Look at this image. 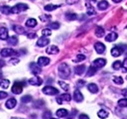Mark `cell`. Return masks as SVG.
<instances>
[{
	"mask_svg": "<svg viewBox=\"0 0 127 119\" xmlns=\"http://www.w3.org/2000/svg\"><path fill=\"white\" fill-rule=\"evenodd\" d=\"M58 72L61 78L66 79L70 75V68L66 63H61L58 67Z\"/></svg>",
	"mask_w": 127,
	"mask_h": 119,
	"instance_id": "6da1fadb",
	"label": "cell"
},
{
	"mask_svg": "<svg viewBox=\"0 0 127 119\" xmlns=\"http://www.w3.org/2000/svg\"><path fill=\"white\" fill-rule=\"evenodd\" d=\"M28 9V6L26 3H18L11 8V13L13 14H19L22 11H26Z\"/></svg>",
	"mask_w": 127,
	"mask_h": 119,
	"instance_id": "7a4b0ae2",
	"label": "cell"
},
{
	"mask_svg": "<svg viewBox=\"0 0 127 119\" xmlns=\"http://www.w3.org/2000/svg\"><path fill=\"white\" fill-rule=\"evenodd\" d=\"M23 86H24V84L22 83L15 82V83H14V85L12 86V89H11L12 93H14L15 94H21V92L23 91Z\"/></svg>",
	"mask_w": 127,
	"mask_h": 119,
	"instance_id": "3957f363",
	"label": "cell"
},
{
	"mask_svg": "<svg viewBox=\"0 0 127 119\" xmlns=\"http://www.w3.org/2000/svg\"><path fill=\"white\" fill-rule=\"evenodd\" d=\"M42 92L48 95H55V94H58L59 91L58 89L52 87V86H46L42 89Z\"/></svg>",
	"mask_w": 127,
	"mask_h": 119,
	"instance_id": "277c9868",
	"label": "cell"
},
{
	"mask_svg": "<svg viewBox=\"0 0 127 119\" xmlns=\"http://www.w3.org/2000/svg\"><path fill=\"white\" fill-rule=\"evenodd\" d=\"M18 53L16 52L15 50H12V49L10 48H4L3 49V50H1V52H0V55H1L2 57H9V56H11V55H17Z\"/></svg>",
	"mask_w": 127,
	"mask_h": 119,
	"instance_id": "5b68a950",
	"label": "cell"
},
{
	"mask_svg": "<svg viewBox=\"0 0 127 119\" xmlns=\"http://www.w3.org/2000/svg\"><path fill=\"white\" fill-rule=\"evenodd\" d=\"M30 69L34 75H38L42 72V69H41L40 65L38 64H36V63H34V62L30 64Z\"/></svg>",
	"mask_w": 127,
	"mask_h": 119,
	"instance_id": "8992f818",
	"label": "cell"
},
{
	"mask_svg": "<svg viewBox=\"0 0 127 119\" xmlns=\"http://www.w3.org/2000/svg\"><path fill=\"white\" fill-rule=\"evenodd\" d=\"M71 100V96L69 94H63L61 95H59V97H57V102L59 104H62L63 101H69Z\"/></svg>",
	"mask_w": 127,
	"mask_h": 119,
	"instance_id": "52a82bcc",
	"label": "cell"
},
{
	"mask_svg": "<svg viewBox=\"0 0 127 119\" xmlns=\"http://www.w3.org/2000/svg\"><path fill=\"white\" fill-rule=\"evenodd\" d=\"M94 48H95V50H96V51H97V54H100V55L103 54L104 51H105V50H106L105 45L103 44L102 43H100V42L96 43L95 45H94Z\"/></svg>",
	"mask_w": 127,
	"mask_h": 119,
	"instance_id": "ba28073f",
	"label": "cell"
},
{
	"mask_svg": "<svg viewBox=\"0 0 127 119\" xmlns=\"http://www.w3.org/2000/svg\"><path fill=\"white\" fill-rule=\"evenodd\" d=\"M59 50L57 46H55V45H50V46H48L47 48L46 53L48 55H56L59 53Z\"/></svg>",
	"mask_w": 127,
	"mask_h": 119,
	"instance_id": "9c48e42d",
	"label": "cell"
},
{
	"mask_svg": "<svg viewBox=\"0 0 127 119\" xmlns=\"http://www.w3.org/2000/svg\"><path fill=\"white\" fill-rule=\"evenodd\" d=\"M105 64H106V60L104 59H97L93 63V65L95 67H97V68H102V67H103L105 65Z\"/></svg>",
	"mask_w": 127,
	"mask_h": 119,
	"instance_id": "30bf717a",
	"label": "cell"
},
{
	"mask_svg": "<svg viewBox=\"0 0 127 119\" xmlns=\"http://www.w3.org/2000/svg\"><path fill=\"white\" fill-rule=\"evenodd\" d=\"M49 43H50V40H49L48 38H45V36H44V37H42V38H40L39 39L37 40L36 44L39 47H44V46H47Z\"/></svg>",
	"mask_w": 127,
	"mask_h": 119,
	"instance_id": "8fae6325",
	"label": "cell"
},
{
	"mask_svg": "<svg viewBox=\"0 0 127 119\" xmlns=\"http://www.w3.org/2000/svg\"><path fill=\"white\" fill-rule=\"evenodd\" d=\"M29 83L31 85L40 86L42 83V78H40L39 77H32V78L29 80Z\"/></svg>",
	"mask_w": 127,
	"mask_h": 119,
	"instance_id": "7c38bea8",
	"label": "cell"
},
{
	"mask_svg": "<svg viewBox=\"0 0 127 119\" xmlns=\"http://www.w3.org/2000/svg\"><path fill=\"white\" fill-rule=\"evenodd\" d=\"M17 104V100H16L15 98H10L9 100H8L5 103V106L8 109H13L14 107L16 106Z\"/></svg>",
	"mask_w": 127,
	"mask_h": 119,
	"instance_id": "4fadbf2b",
	"label": "cell"
},
{
	"mask_svg": "<svg viewBox=\"0 0 127 119\" xmlns=\"http://www.w3.org/2000/svg\"><path fill=\"white\" fill-rule=\"evenodd\" d=\"M50 62V59L48 57H40L37 60V64L40 66H45V65H48Z\"/></svg>",
	"mask_w": 127,
	"mask_h": 119,
	"instance_id": "5bb4252c",
	"label": "cell"
},
{
	"mask_svg": "<svg viewBox=\"0 0 127 119\" xmlns=\"http://www.w3.org/2000/svg\"><path fill=\"white\" fill-rule=\"evenodd\" d=\"M9 38V33H8V30L5 27L0 28V39L1 40H7Z\"/></svg>",
	"mask_w": 127,
	"mask_h": 119,
	"instance_id": "9a60e30c",
	"label": "cell"
},
{
	"mask_svg": "<svg viewBox=\"0 0 127 119\" xmlns=\"http://www.w3.org/2000/svg\"><path fill=\"white\" fill-rule=\"evenodd\" d=\"M74 99L76 102H81L83 100V95L81 93V91L80 90H75V92H74Z\"/></svg>",
	"mask_w": 127,
	"mask_h": 119,
	"instance_id": "2e32d148",
	"label": "cell"
},
{
	"mask_svg": "<svg viewBox=\"0 0 127 119\" xmlns=\"http://www.w3.org/2000/svg\"><path fill=\"white\" fill-rule=\"evenodd\" d=\"M118 38V35L115 32H110L109 34H108L107 36L105 37V40L107 42H114Z\"/></svg>",
	"mask_w": 127,
	"mask_h": 119,
	"instance_id": "e0dca14e",
	"label": "cell"
},
{
	"mask_svg": "<svg viewBox=\"0 0 127 119\" xmlns=\"http://www.w3.org/2000/svg\"><path fill=\"white\" fill-rule=\"evenodd\" d=\"M86 70V65H80L75 67V72L76 75H81L84 73Z\"/></svg>",
	"mask_w": 127,
	"mask_h": 119,
	"instance_id": "ac0fdd59",
	"label": "cell"
},
{
	"mask_svg": "<svg viewBox=\"0 0 127 119\" xmlns=\"http://www.w3.org/2000/svg\"><path fill=\"white\" fill-rule=\"evenodd\" d=\"M111 55L114 57H118L122 55V50L119 47H114L111 50Z\"/></svg>",
	"mask_w": 127,
	"mask_h": 119,
	"instance_id": "d6986e66",
	"label": "cell"
},
{
	"mask_svg": "<svg viewBox=\"0 0 127 119\" xmlns=\"http://www.w3.org/2000/svg\"><path fill=\"white\" fill-rule=\"evenodd\" d=\"M69 114L68 111L65 109H59L56 112V116L58 118H64V117H67Z\"/></svg>",
	"mask_w": 127,
	"mask_h": 119,
	"instance_id": "ffe728a7",
	"label": "cell"
},
{
	"mask_svg": "<svg viewBox=\"0 0 127 119\" xmlns=\"http://www.w3.org/2000/svg\"><path fill=\"white\" fill-rule=\"evenodd\" d=\"M87 89L93 94H97L98 92V87L95 83H89V84L87 85Z\"/></svg>",
	"mask_w": 127,
	"mask_h": 119,
	"instance_id": "44dd1931",
	"label": "cell"
},
{
	"mask_svg": "<svg viewBox=\"0 0 127 119\" xmlns=\"http://www.w3.org/2000/svg\"><path fill=\"white\" fill-rule=\"evenodd\" d=\"M36 24H37V22H36V20L33 19V18L28 19L26 22V26H27V27H31V28L35 27V26H36Z\"/></svg>",
	"mask_w": 127,
	"mask_h": 119,
	"instance_id": "7402d4cb",
	"label": "cell"
},
{
	"mask_svg": "<svg viewBox=\"0 0 127 119\" xmlns=\"http://www.w3.org/2000/svg\"><path fill=\"white\" fill-rule=\"evenodd\" d=\"M97 8L98 9L100 10H104L106 9H108V3L107 1H105V0H103V1L99 2L97 4Z\"/></svg>",
	"mask_w": 127,
	"mask_h": 119,
	"instance_id": "603a6c76",
	"label": "cell"
},
{
	"mask_svg": "<svg viewBox=\"0 0 127 119\" xmlns=\"http://www.w3.org/2000/svg\"><path fill=\"white\" fill-rule=\"evenodd\" d=\"M104 33H105V32H104L103 27H101V26H98V27L96 28L95 34H96V36H97V38H102V37H103Z\"/></svg>",
	"mask_w": 127,
	"mask_h": 119,
	"instance_id": "cb8c5ba5",
	"label": "cell"
},
{
	"mask_svg": "<svg viewBox=\"0 0 127 119\" xmlns=\"http://www.w3.org/2000/svg\"><path fill=\"white\" fill-rule=\"evenodd\" d=\"M13 29L16 32V33H18V34L22 35V34L26 33V30L24 29V27H22V26H16V25L14 26Z\"/></svg>",
	"mask_w": 127,
	"mask_h": 119,
	"instance_id": "d4e9b609",
	"label": "cell"
},
{
	"mask_svg": "<svg viewBox=\"0 0 127 119\" xmlns=\"http://www.w3.org/2000/svg\"><path fill=\"white\" fill-rule=\"evenodd\" d=\"M7 42H8V44L12 45V46H15V45L17 44V43H18V38H16L15 36H12L8 38Z\"/></svg>",
	"mask_w": 127,
	"mask_h": 119,
	"instance_id": "484cf974",
	"label": "cell"
},
{
	"mask_svg": "<svg viewBox=\"0 0 127 119\" xmlns=\"http://www.w3.org/2000/svg\"><path fill=\"white\" fill-rule=\"evenodd\" d=\"M0 11H1V13L4 14V15H9V14L11 13V8L9 7V6L3 5L2 7H0Z\"/></svg>",
	"mask_w": 127,
	"mask_h": 119,
	"instance_id": "4316f807",
	"label": "cell"
},
{
	"mask_svg": "<svg viewBox=\"0 0 127 119\" xmlns=\"http://www.w3.org/2000/svg\"><path fill=\"white\" fill-rule=\"evenodd\" d=\"M97 67H95L94 65H91V66L89 67V69H88L87 71V77H92V76H93L94 74L96 73V71H97Z\"/></svg>",
	"mask_w": 127,
	"mask_h": 119,
	"instance_id": "83f0119b",
	"label": "cell"
},
{
	"mask_svg": "<svg viewBox=\"0 0 127 119\" xmlns=\"http://www.w3.org/2000/svg\"><path fill=\"white\" fill-rule=\"evenodd\" d=\"M9 86V81L8 79H1L0 80V87L3 89H8Z\"/></svg>",
	"mask_w": 127,
	"mask_h": 119,
	"instance_id": "f1b7e54d",
	"label": "cell"
},
{
	"mask_svg": "<svg viewBox=\"0 0 127 119\" xmlns=\"http://www.w3.org/2000/svg\"><path fill=\"white\" fill-rule=\"evenodd\" d=\"M59 7V5H54V4H47L46 6H44V9L46 11H53L55 10L56 9H58Z\"/></svg>",
	"mask_w": 127,
	"mask_h": 119,
	"instance_id": "f546056e",
	"label": "cell"
},
{
	"mask_svg": "<svg viewBox=\"0 0 127 119\" xmlns=\"http://www.w3.org/2000/svg\"><path fill=\"white\" fill-rule=\"evenodd\" d=\"M97 116L99 117L100 118H105L108 116V112L105 110H100L99 112H97Z\"/></svg>",
	"mask_w": 127,
	"mask_h": 119,
	"instance_id": "4dcf8cb0",
	"label": "cell"
},
{
	"mask_svg": "<svg viewBox=\"0 0 127 119\" xmlns=\"http://www.w3.org/2000/svg\"><path fill=\"white\" fill-rule=\"evenodd\" d=\"M87 15H93L96 14V11L95 9H93V7H92L91 5H89L87 3Z\"/></svg>",
	"mask_w": 127,
	"mask_h": 119,
	"instance_id": "1f68e13d",
	"label": "cell"
},
{
	"mask_svg": "<svg viewBox=\"0 0 127 119\" xmlns=\"http://www.w3.org/2000/svg\"><path fill=\"white\" fill-rule=\"evenodd\" d=\"M65 16H66L67 20H75L78 17L77 15H75V14H71V13H67Z\"/></svg>",
	"mask_w": 127,
	"mask_h": 119,
	"instance_id": "d6a6232c",
	"label": "cell"
},
{
	"mask_svg": "<svg viewBox=\"0 0 127 119\" xmlns=\"http://www.w3.org/2000/svg\"><path fill=\"white\" fill-rule=\"evenodd\" d=\"M118 105L120 107H127V99H121L118 101Z\"/></svg>",
	"mask_w": 127,
	"mask_h": 119,
	"instance_id": "836d02e7",
	"label": "cell"
},
{
	"mask_svg": "<svg viewBox=\"0 0 127 119\" xmlns=\"http://www.w3.org/2000/svg\"><path fill=\"white\" fill-rule=\"evenodd\" d=\"M121 67H122V63L120 60L114 61V64H113V68L114 70H119L120 68H121Z\"/></svg>",
	"mask_w": 127,
	"mask_h": 119,
	"instance_id": "e575fe53",
	"label": "cell"
},
{
	"mask_svg": "<svg viewBox=\"0 0 127 119\" xmlns=\"http://www.w3.org/2000/svg\"><path fill=\"white\" fill-rule=\"evenodd\" d=\"M113 81H114L116 84H123V83H124V80H123L121 77H114V78H113Z\"/></svg>",
	"mask_w": 127,
	"mask_h": 119,
	"instance_id": "d590c367",
	"label": "cell"
},
{
	"mask_svg": "<svg viewBox=\"0 0 127 119\" xmlns=\"http://www.w3.org/2000/svg\"><path fill=\"white\" fill-rule=\"evenodd\" d=\"M32 100V96L31 95H25L21 98V102L22 103H29Z\"/></svg>",
	"mask_w": 127,
	"mask_h": 119,
	"instance_id": "8d00e7d4",
	"label": "cell"
},
{
	"mask_svg": "<svg viewBox=\"0 0 127 119\" xmlns=\"http://www.w3.org/2000/svg\"><path fill=\"white\" fill-rule=\"evenodd\" d=\"M59 84L60 85V87L64 90V91H68L69 90V86L67 83H65L64 82H62V81H59Z\"/></svg>",
	"mask_w": 127,
	"mask_h": 119,
	"instance_id": "74e56055",
	"label": "cell"
},
{
	"mask_svg": "<svg viewBox=\"0 0 127 119\" xmlns=\"http://www.w3.org/2000/svg\"><path fill=\"white\" fill-rule=\"evenodd\" d=\"M48 27H50L51 29H58V28H59V24L58 23V22H53V23H50L48 24Z\"/></svg>",
	"mask_w": 127,
	"mask_h": 119,
	"instance_id": "f35d334b",
	"label": "cell"
},
{
	"mask_svg": "<svg viewBox=\"0 0 127 119\" xmlns=\"http://www.w3.org/2000/svg\"><path fill=\"white\" fill-rule=\"evenodd\" d=\"M42 34L45 37H48L52 34V32H51L50 29H48V28H47V29H43L42 31Z\"/></svg>",
	"mask_w": 127,
	"mask_h": 119,
	"instance_id": "ab89813d",
	"label": "cell"
},
{
	"mask_svg": "<svg viewBox=\"0 0 127 119\" xmlns=\"http://www.w3.org/2000/svg\"><path fill=\"white\" fill-rule=\"evenodd\" d=\"M86 59V56L83 55H78L76 56V59L75 60V61H76V62H81V61H83L85 60Z\"/></svg>",
	"mask_w": 127,
	"mask_h": 119,
	"instance_id": "60d3db41",
	"label": "cell"
},
{
	"mask_svg": "<svg viewBox=\"0 0 127 119\" xmlns=\"http://www.w3.org/2000/svg\"><path fill=\"white\" fill-rule=\"evenodd\" d=\"M122 70L124 72H127V58L125 59L122 63Z\"/></svg>",
	"mask_w": 127,
	"mask_h": 119,
	"instance_id": "b9f144b4",
	"label": "cell"
},
{
	"mask_svg": "<svg viewBox=\"0 0 127 119\" xmlns=\"http://www.w3.org/2000/svg\"><path fill=\"white\" fill-rule=\"evenodd\" d=\"M51 19V16L50 15H42V16H40V20H42V21H48V20H49Z\"/></svg>",
	"mask_w": 127,
	"mask_h": 119,
	"instance_id": "7bdbcfd3",
	"label": "cell"
},
{
	"mask_svg": "<svg viewBox=\"0 0 127 119\" xmlns=\"http://www.w3.org/2000/svg\"><path fill=\"white\" fill-rule=\"evenodd\" d=\"M8 96V94L6 92H3V91H0V100H3L6 98Z\"/></svg>",
	"mask_w": 127,
	"mask_h": 119,
	"instance_id": "ee69618b",
	"label": "cell"
},
{
	"mask_svg": "<svg viewBox=\"0 0 127 119\" xmlns=\"http://www.w3.org/2000/svg\"><path fill=\"white\" fill-rule=\"evenodd\" d=\"M51 117H52V113L49 112H46L43 115H42V118H51Z\"/></svg>",
	"mask_w": 127,
	"mask_h": 119,
	"instance_id": "f6af8a7d",
	"label": "cell"
},
{
	"mask_svg": "<svg viewBox=\"0 0 127 119\" xmlns=\"http://www.w3.org/2000/svg\"><path fill=\"white\" fill-rule=\"evenodd\" d=\"M79 0H66V3L68 4H75V3H78Z\"/></svg>",
	"mask_w": 127,
	"mask_h": 119,
	"instance_id": "bcb514c9",
	"label": "cell"
},
{
	"mask_svg": "<svg viewBox=\"0 0 127 119\" xmlns=\"http://www.w3.org/2000/svg\"><path fill=\"white\" fill-rule=\"evenodd\" d=\"M18 62H19V60L18 59H11L9 60V63H11V64H13V65L17 64Z\"/></svg>",
	"mask_w": 127,
	"mask_h": 119,
	"instance_id": "7dc6e473",
	"label": "cell"
},
{
	"mask_svg": "<svg viewBox=\"0 0 127 119\" xmlns=\"http://www.w3.org/2000/svg\"><path fill=\"white\" fill-rule=\"evenodd\" d=\"M27 37L29 38H36V34L31 32V33H27Z\"/></svg>",
	"mask_w": 127,
	"mask_h": 119,
	"instance_id": "c3c4849f",
	"label": "cell"
},
{
	"mask_svg": "<svg viewBox=\"0 0 127 119\" xmlns=\"http://www.w3.org/2000/svg\"><path fill=\"white\" fill-rule=\"evenodd\" d=\"M84 84H85V82L82 81V80H79V81L77 82V85H78L79 87H82Z\"/></svg>",
	"mask_w": 127,
	"mask_h": 119,
	"instance_id": "681fc988",
	"label": "cell"
},
{
	"mask_svg": "<svg viewBox=\"0 0 127 119\" xmlns=\"http://www.w3.org/2000/svg\"><path fill=\"white\" fill-rule=\"evenodd\" d=\"M4 65H5V62L3 61V60L0 59V68H1V67H3V66H4Z\"/></svg>",
	"mask_w": 127,
	"mask_h": 119,
	"instance_id": "f907efd6",
	"label": "cell"
},
{
	"mask_svg": "<svg viewBox=\"0 0 127 119\" xmlns=\"http://www.w3.org/2000/svg\"><path fill=\"white\" fill-rule=\"evenodd\" d=\"M79 118H81H81H88V116H87V115H84V114L81 115V116H80Z\"/></svg>",
	"mask_w": 127,
	"mask_h": 119,
	"instance_id": "816d5d0a",
	"label": "cell"
},
{
	"mask_svg": "<svg viewBox=\"0 0 127 119\" xmlns=\"http://www.w3.org/2000/svg\"><path fill=\"white\" fill-rule=\"evenodd\" d=\"M122 0H113V2H114V3H120Z\"/></svg>",
	"mask_w": 127,
	"mask_h": 119,
	"instance_id": "f5cc1de1",
	"label": "cell"
},
{
	"mask_svg": "<svg viewBox=\"0 0 127 119\" xmlns=\"http://www.w3.org/2000/svg\"><path fill=\"white\" fill-rule=\"evenodd\" d=\"M2 76H3V74H2V71H0V78H2Z\"/></svg>",
	"mask_w": 127,
	"mask_h": 119,
	"instance_id": "db71d44e",
	"label": "cell"
},
{
	"mask_svg": "<svg viewBox=\"0 0 127 119\" xmlns=\"http://www.w3.org/2000/svg\"><path fill=\"white\" fill-rule=\"evenodd\" d=\"M126 80H127V77H126Z\"/></svg>",
	"mask_w": 127,
	"mask_h": 119,
	"instance_id": "11a10c76",
	"label": "cell"
}]
</instances>
